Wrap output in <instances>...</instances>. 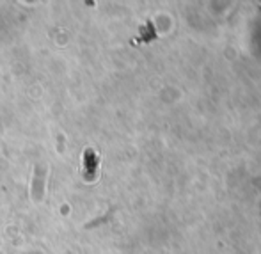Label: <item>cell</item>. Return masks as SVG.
<instances>
[{
    "label": "cell",
    "instance_id": "1",
    "mask_svg": "<svg viewBox=\"0 0 261 254\" xmlns=\"http://www.w3.org/2000/svg\"><path fill=\"white\" fill-rule=\"evenodd\" d=\"M98 165H100V158L93 149H86L84 151V178L86 182H94L98 174Z\"/></svg>",
    "mask_w": 261,
    "mask_h": 254
}]
</instances>
